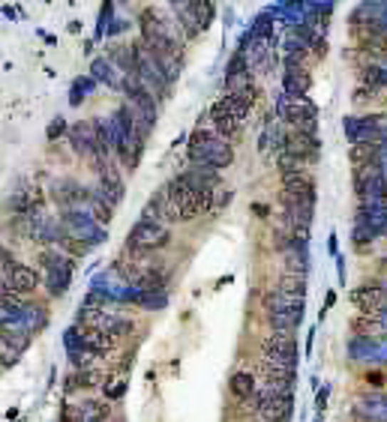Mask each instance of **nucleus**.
<instances>
[{"label": "nucleus", "instance_id": "1", "mask_svg": "<svg viewBox=\"0 0 387 422\" xmlns=\"http://www.w3.org/2000/svg\"><path fill=\"white\" fill-rule=\"evenodd\" d=\"M213 186H217V171L192 165L190 171L177 174L156 201H160V219L165 222H192L210 207Z\"/></svg>", "mask_w": 387, "mask_h": 422}, {"label": "nucleus", "instance_id": "2", "mask_svg": "<svg viewBox=\"0 0 387 422\" xmlns=\"http://www.w3.org/2000/svg\"><path fill=\"white\" fill-rule=\"evenodd\" d=\"M190 159H192V165L220 171L234 162V150H232V144L213 132V129H195L190 135Z\"/></svg>", "mask_w": 387, "mask_h": 422}, {"label": "nucleus", "instance_id": "3", "mask_svg": "<svg viewBox=\"0 0 387 422\" xmlns=\"http://www.w3.org/2000/svg\"><path fill=\"white\" fill-rule=\"evenodd\" d=\"M111 129H114V150L123 159V165L135 168L138 165V156H141V144H145V135L135 123V114L129 105H120L111 117Z\"/></svg>", "mask_w": 387, "mask_h": 422}, {"label": "nucleus", "instance_id": "4", "mask_svg": "<svg viewBox=\"0 0 387 422\" xmlns=\"http://www.w3.org/2000/svg\"><path fill=\"white\" fill-rule=\"evenodd\" d=\"M264 309H267V324L274 327V332H294L304 321V300L282 294L279 288L264 294Z\"/></svg>", "mask_w": 387, "mask_h": 422}, {"label": "nucleus", "instance_id": "5", "mask_svg": "<svg viewBox=\"0 0 387 422\" xmlns=\"http://www.w3.org/2000/svg\"><path fill=\"white\" fill-rule=\"evenodd\" d=\"M277 114L291 126V132H309L315 135L319 129V108L315 102H309L306 96H279L277 102Z\"/></svg>", "mask_w": 387, "mask_h": 422}, {"label": "nucleus", "instance_id": "6", "mask_svg": "<svg viewBox=\"0 0 387 422\" xmlns=\"http://www.w3.org/2000/svg\"><path fill=\"white\" fill-rule=\"evenodd\" d=\"M171 243V231L162 222H150V219H138L133 231L126 234V249L129 255H148L156 249H165Z\"/></svg>", "mask_w": 387, "mask_h": 422}, {"label": "nucleus", "instance_id": "7", "mask_svg": "<svg viewBox=\"0 0 387 422\" xmlns=\"http://www.w3.org/2000/svg\"><path fill=\"white\" fill-rule=\"evenodd\" d=\"M294 411V396L277 386L258 389V416L264 422H289Z\"/></svg>", "mask_w": 387, "mask_h": 422}, {"label": "nucleus", "instance_id": "8", "mask_svg": "<svg viewBox=\"0 0 387 422\" xmlns=\"http://www.w3.org/2000/svg\"><path fill=\"white\" fill-rule=\"evenodd\" d=\"M262 354H264L267 362H274V366L297 369L300 351H297L294 332H270V336H264L262 339Z\"/></svg>", "mask_w": 387, "mask_h": 422}, {"label": "nucleus", "instance_id": "9", "mask_svg": "<svg viewBox=\"0 0 387 422\" xmlns=\"http://www.w3.org/2000/svg\"><path fill=\"white\" fill-rule=\"evenodd\" d=\"M175 16H177V24L186 27V33H198V31H207V24L213 21V4H175Z\"/></svg>", "mask_w": 387, "mask_h": 422}, {"label": "nucleus", "instance_id": "10", "mask_svg": "<svg viewBox=\"0 0 387 422\" xmlns=\"http://www.w3.org/2000/svg\"><path fill=\"white\" fill-rule=\"evenodd\" d=\"M282 198L297 201V204H309L315 207V180L306 171H291L282 174Z\"/></svg>", "mask_w": 387, "mask_h": 422}, {"label": "nucleus", "instance_id": "11", "mask_svg": "<svg viewBox=\"0 0 387 422\" xmlns=\"http://www.w3.org/2000/svg\"><path fill=\"white\" fill-rule=\"evenodd\" d=\"M282 150H289L300 165H312V162H319V156H321V141H319V135H309V132H291L285 138Z\"/></svg>", "mask_w": 387, "mask_h": 422}, {"label": "nucleus", "instance_id": "12", "mask_svg": "<svg viewBox=\"0 0 387 422\" xmlns=\"http://www.w3.org/2000/svg\"><path fill=\"white\" fill-rule=\"evenodd\" d=\"M210 129H213L217 135H222L228 144H232V141L243 132V123L234 117L232 111H228V105L220 99V102H213V105H210Z\"/></svg>", "mask_w": 387, "mask_h": 422}, {"label": "nucleus", "instance_id": "13", "mask_svg": "<svg viewBox=\"0 0 387 422\" xmlns=\"http://www.w3.org/2000/svg\"><path fill=\"white\" fill-rule=\"evenodd\" d=\"M351 302H354L361 312L376 315V312H384V309H387V294H384V288L376 285V282L357 285V288L351 290Z\"/></svg>", "mask_w": 387, "mask_h": 422}, {"label": "nucleus", "instance_id": "14", "mask_svg": "<svg viewBox=\"0 0 387 422\" xmlns=\"http://www.w3.org/2000/svg\"><path fill=\"white\" fill-rule=\"evenodd\" d=\"M96 201H108V207H114V204H120L123 198V180H120V174L114 171L111 165H105L103 171H99V186L93 189V195Z\"/></svg>", "mask_w": 387, "mask_h": 422}, {"label": "nucleus", "instance_id": "15", "mask_svg": "<svg viewBox=\"0 0 387 422\" xmlns=\"http://www.w3.org/2000/svg\"><path fill=\"white\" fill-rule=\"evenodd\" d=\"M63 222H66V228H73L76 240H81V243H99V240H103V228H99V222L91 219L88 213L69 210Z\"/></svg>", "mask_w": 387, "mask_h": 422}, {"label": "nucleus", "instance_id": "16", "mask_svg": "<svg viewBox=\"0 0 387 422\" xmlns=\"http://www.w3.org/2000/svg\"><path fill=\"white\" fill-rule=\"evenodd\" d=\"M6 282L12 288V294L24 297V294H33V290H36L39 275H36L33 267H24V264H16V260H12V264L6 267Z\"/></svg>", "mask_w": 387, "mask_h": 422}, {"label": "nucleus", "instance_id": "17", "mask_svg": "<svg viewBox=\"0 0 387 422\" xmlns=\"http://www.w3.org/2000/svg\"><path fill=\"white\" fill-rule=\"evenodd\" d=\"M69 141H73V150H76V153L91 156V159L99 156V138H96L93 120H91V123H76L73 129H69Z\"/></svg>", "mask_w": 387, "mask_h": 422}, {"label": "nucleus", "instance_id": "18", "mask_svg": "<svg viewBox=\"0 0 387 422\" xmlns=\"http://www.w3.org/2000/svg\"><path fill=\"white\" fill-rule=\"evenodd\" d=\"M354 225L366 228L372 237H387V204H363Z\"/></svg>", "mask_w": 387, "mask_h": 422}, {"label": "nucleus", "instance_id": "19", "mask_svg": "<svg viewBox=\"0 0 387 422\" xmlns=\"http://www.w3.org/2000/svg\"><path fill=\"white\" fill-rule=\"evenodd\" d=\"M312 87V78L309 72L300 66V63H285V72H282V93L285 96H306Z\"/></svg>", "mask_w": 387, "mask_h": 422}, {"label": "nucleus", "instance_id": "20", "mask_svg": "<svg viewBox=\"0 0 387 422\" xmlns=\"http://www.w3.org/2000/svg\"><path fill=\"white\" fill-rule=\"evenodd\" d=\"M222 102H225L228 111H232L240 123H247L249 111H252V105H255V87L249 84V87H240V90H225Z\"/></svg>", "mask_w": 387, "mask_h": 422}, {"label": "nucleus", "instance_id": "21", "mask_svg": "<svg viewBox=\"0 0 387 422\" xmlns=\"http://www.w3.org/2000/svg\"><path fill=\"white\" fill-rule=\"evenodd\" d=\"M42 260L51 264L48 267V288H51V294H63L66 285H69V275H73V270H69V260L61 258V255H51V252L42 255Z\"/></svg>", "mask_w": 387, "mask_h": 422}, {"label": "nucleus", "instance_id": "22", "mask_svg": "<svg viewBox=\"0 0 387 422\" xmlns=\"http://www.w3.org/2000/svg\"><path fill=\"white\" fill-rule=\"evenodd\" d=\"M258 371H262V377L267 381V386H277V389H285L291 392L294 384H297V369H285V366H274V362H262L258 366Z\"/></svg>", "mask_w": 387, "mask_h": 422}, {"label": "nucleus", "instance_id": "23", "mask_svg": "<svg viewBox=\"0 0 387 422\" xmlns=\"http://www.w3.org/2000/svg\"><path fill=\"white\" fill-rule=\"evenodd\" d=\"M84 198H91V192L84 186H78V183H73V180H61L54 186V201H61V204H78V201H84Z\"/></svg>", "mask_w": 387, "mask_h": 422}, {"label": "nucleus", "instance_id": "24", "mask_svg": "<svg viewBox=\"0 0 387 422\" xmlns=\"http://www.w3.org/2000/svg\"><path fill=\"white\" fill-rule=\"evenodd\" d=\"M96 386H105L103 369H84V371H76L69 377V389H96Z\"/></svg>", "mask_w": 387, "mask_h": 422}, {"label": "nucleus", "instance_id": "25", "mask_svg": "<svg viewBox=\"0 0 387 422\" xmlns=\"http://www.w3.org/2000/svg\"><path fill=\"white\" fill-rule=\"evenodd\" d=\"M228 389H232V396L237 399V401H243V399H252L255 396V377L249 374V371H234L232 374V381H228Z\"/></svg>", "mask_w": 387, "mask_h": 422}, {"label": "nucleus", "instance_id": "26", "mask_svg": "<svg viewBox=\"0 0 387 422\" xmlns=\"http://www.w3.org/2000/svg\"><path fill=\"white\" fill-rule=\"evenodd\" d=\"M93 78L96 81H105L108 87H123L126 90V78H118V72H114V66H111V60H93Z\"/></svg>", "mask_w": 387, "mask_h": 422}, {"label": "nucleus", "instance_id": "27", "mask_svg": "<svg viewBox=\"0 0 387 422\" xmlns=\"http://www.w3.org/2000/svg\"><path fill=\"white\" fill-rule=\"evenodd\" d=\"M108 416V404L103 401H84L78 407V422H105Z\"/></svg>", "mask_w": 387, "mask_h": 422}, {"label": "nucleus", "instance_id": "28", "mask_svg": "<svg viewBox=\"0 0 387 422\" xmlns=\"http://www.w3.org/2000/svg\"><path fill=\"white\" fill-rule=\"evenodd\" d=\"M279 290H282V294H289V297L304 300L306 297V275H289V273H285L282 282H279Z\"/></svg>", "mask_w": 387, "mask_h": 422}, {"label": "nucleus", "instance_id": "29", "mask_svg": "<svg viewBox=\"0 0 387 422\" xmlns=\"http://www.w3.org/2000/svg\"><path fill=\"white\" fill-rule=\"evenodd\" d=\"M69 359H73V366H76L78 371H84V369H93L96 354L84 351V347H69Z\"/></svg>", "mask_w": 387, "mask_h": 422}, {"label": "nucleus", "instance_id": "30", "mask_svg": "<svg viewBox=\"0 0 387 422\" xmlns=\"http://www.w3.org/2000/svg\"><path fill=\"white\" fill-rule=\"evenodd\" d=\"M366 84H372V87H387V69L369 66V69H366Z\"/></svg>", "mask_w": 387, "mask_h": 422}, {"label": "nucleus", "instance_id": "31", "mask_svg": "<svg viewBox=\"0 0 387 422\" xmlns=\"http://www.w3.org/2000/svg\"><path fill=\"white\" fill-rule=\"evenodd\" d=\"M91 204H93V213H96V222L99 225H108L111 222V207L105 201H96V198H91Z\"/></svg>", "mask_w": 387, "mask_h": 422}, {"label": "nucleus", "instance_id": "32", "mask_svg": "<svg viewBox=\"0 0 387 422\" xmlns=\"http://www.w3.org/2000/svg\"><path fill=\"white\" fill-rule=\"evenodd\" d=\"M0 302H19V297L12 294V288L6 279H0Z\"/></svg>", "mask_w": 387, "mask_h": 422}, {"label": "nucleus", "instance_id": "33", "mask_svg": "<svg viewBox=\"0 0 387 422\" xmlns=\"http://www.w3.org/2000/svg\"><path fill=\"white\" fill-rule=\"evenodd\" d=\"M123 386H126L123 381H111V384H108V389H105V396H108V399H118V396H123Z\"/></svg>", "mask_w": 387, "mask_h": 422}, {"label": "nucleus", "instance_id": "34", "mask_svg": "<svg viewBox=\"0 0 387 422\" xmlns=\"http://www.w3.org/2000/svg\"><path fill=\"white\" fill-rule=\"evenodd\" d=\"M63 129H66V126H63V120H61V117H57V120H54V126L48 129V135L54 138V135H61V132H63Z\"/></svg>", "mask_w": 387, "mask_h": 422}, {"label": "nucleus", "instance_id": "35", "mask_svg": "<svg viewBox=\"0 0 387 422\" xmlns=\"http://www.w3.org/2000/svg\"><path fill=\"white\" fill-rule=\"evenodd\" d=\"M327 392H331V389H327V386H324V389L319 392V396H315V404H319V411H324V401H327Z\"/></svg>", "mask_w": 387, "mask_h": 422}, {"label": "nucleus", "instance_id": "36", "mask_svg": "<svg viewBox=\"0 0 387 422\" xmlns=\"http://www.w3.org/2000/svg\"><path fill=\"white\" fill-rule=\"evenodd\" d=\"M381 267H387V258H384V260H381Z\"/></svg>", "mask_w": 387, "mask_h": 422}]
</instances>
